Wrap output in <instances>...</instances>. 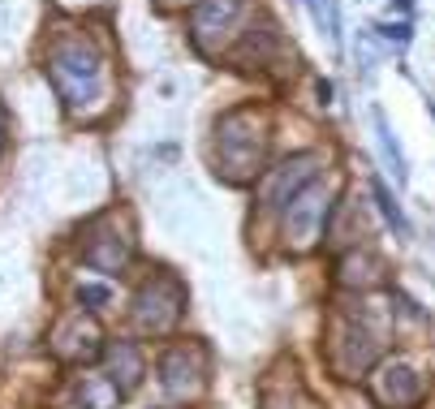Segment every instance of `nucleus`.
<instances>
[{"instance_id":"obj_15","label":"nucleus","mask_w":435,"mask_h":409,"mask_svg":"<svg viewBox=\"0 0 435 409\" xmlns=\"http://www.w3.org/2000/svg\"><path fill=\"white\" fill-rule=\"evenodd\" d=\"M375 134H379L383 160L392 164V177H397V181H405V160H401V151H397V142H392V134H388V121H383V112H375Z\"/></svg>"},{"instance_id":"obj_2","label":"nucleus","mask_w":435,"mask_h":409,"mask_svg":"<svg viewBox=\"0 0 435 409\" xmlns=\"http://www.w3.org/2000/svg\"><path fill=\"white\" fill-rule=\"evenodd\" d=\"M263 147H267V134H263V121L254 108H233L224 112L220 125H216V160L228 181H250L254 172H263Z\"/></svg>"},{"instance_id":"obj_9","label":"nucleus","mask_w":435,"mask_h":409,"mask_svg":"<svg viewBox=\"0 0 435 409\" xmlns=\"http://www.w3.org/2000/svg\"><path fill=\"white\" fill-rule=\"evenodd\" d=\"M99 341H104L99 323H95L87 311H69V315L57 319L52 336H47V349H52L61 362H91V357L104 349Z\"/></svg>"},{"instance_id":"obj_14","label":"nucleus","mask_w":435,"mask_h":409,"mask_svg":"<svg viewBox=\"0 0 435 409\" xmlns=\"http://www.w3.org/2000/svg\"><path fill=\"white\" fill-rule=\"evenodd\" d=\"M315 13V27L327 35V43H341V9H337V0H306Z\"/></svg>"},{"instance_id":"obj_12","label":"nucleus","mask_w":435,"mask_h":409,"mask_svg":"<svg viewBox=\"0 0 435 409\" xmlns=\"http://www.w3.org/2000/svg\"><path fill=\"white\" fill-rule=\"evenodd\" d=\"M142 375H147V362H142V349L134 345V341H117V345H108V383L121 392V396H130L138 383H142Z\"/></svg>"},{"instance_id":"obj_3","label":"nucleus","mask_w":435,"mask_h":409,"mask_svg":"<svg viewBox=\"0 0 435 409\" xmlns=\"http://www.w3.org/2000/svg\"><path fill=\"white\" fill-rule=\"evenodd\" d=\"M379 349H383V345H379V332H375L367 319H357V315H332L323 357H327V366L337 371L341 379L367 375V371L379 362Z\"/></svg>"},{"instance_id":"obj_11","label":"nucleus","mask_w":435,"mask_h":409,"mask_svg":"<svg viewBox=\"0 0 435 409\" xmlns=\"http://www.w3.org/2000/svg\"><path fill=\"white\" fill-rule=\"evenodd\" d=\"M246 13V0H198L194 5V17H190V35H194V47L202 57L216 52V39H224L233 31V22Z\"/></svg>"},{"instance_id":"obj_18","label":"nucleus","mask_w":435,"mask_h":409,"mask_svg":"<svg viewBox=\"0 0 435 409\" xmlns=\"http://www.w3.org/2000/svg\"><path fill=\"white\" fill-rule=\"evenodd\" d=\"M379 35L388 39V43H409V22H383Z\"/></svg>"},{"instance_id":"obj_6","label":"nucleus","mask_w":435,"mask_h":409,"mask_svg":"<svg viewBox=\"0 0 435 409\" xmlns=\"http://www.w3.org/2000/svg\"><path fill=\"white\" fill-rule=\"evenodd\" d=\"M319 164H323L319 151H302V156H289L280 168H267L263 181H259V202H263V211H285L289 202L315 181Z\"/></svg>"},{"instance_id":"obj_17","label":"nucleus","mask_w":435,"mask_h":409,"mask_svg":"<svg viewBox=\"0 0 435 409\" xmlns=\"http://www.w3.org/2000/svg\"><path fill=\"white\" fill-rule=\"evenodd\" d=\"M108 289L104 285H82L78 289V306H82V311H99V306H108Z\"/></svg>"},{"instance_id":"obj_1","label":"nucleus","mask_w":435,"mask_h":409,"mask_svg":"<svg viewBox=\"0 0 435 409\" xmlns=\"http://www.w3.org/2000/svg\"><path fill=\"white\" fill-rule=\"evenodd\" d=\"M47 78L69 108H91L104 95V61L82 35H61L47 47Z\"/></svg>"},{"instance_id":"obj_4","label":"nucleus","mask_w":435,"mask_h":409,"mask_svg":"<svg viewBox=\"0 0 435 409\" xmlns=\"http://www.w3.org/2000/svg\"><path fill=\"white\" fill-rule=\"evenodd\" d=\"M186 315V289L177 276H156L134 297V327L142 336H168Z\"/></svg>"},{"instance_id":"obj_16","label":"nucleus","mask_w":435,"mask_h":409,"mask_svg":"<svg viewBox=\"0 0 435 409\" xmlns=\"http://www.w3.org/2000/svg\"><path fill=\"white\" fill-rule=\"evenodd\" d=\"M375 202H379V211H383V220H388L397 233H409V224H405V211H401V202L392 198V190L383 186V181H375Z\"/></svg>"},{"instance_id":"obj_8","label":"nucleus","mask_w":435,"mask_h":409,"mask_svg":"<svg viewBox=\"0 0 435 409\" xmlns=\"http://www.w3.org/2000/svg\"><path fill=\"white\" fill-rule=\"evenodd\" d=\"M160 383L172 401H194L202 388H207V349L186 341V345H172L160 357Z\"/></svg>"},{"instance_id":"obj_5","label":"nucleus","mask_w":435,"mask_h":409,"mask_svg":"<svg viewBox=\"0 0 435 409\" xmlns=\"http://www.w3.org/2000/svg\"><path fill=\"white\" fill-rule=\"evenodd\" d=\"M327 211H332V190L319 186V181H311L285 207V246L293 254H306L311 246H319L323 224H327Z\"/></svg>"},{"instance_id":"obj_19","label":"nucleus","mask_w":435,"mask_h":409,"mask_svg":"<svg viewBox=\"0 0 435 409\" xmlns=\"http://www.w3.org/2000/svg\"><path fill=\"white\" fill-rule=\"evenodd\" d=\"M5 130L9 125H5V108H0V147H5Z\"/></svg>"},{"instance_id":"obj_10","label":"nucleus","mask_w":435,"mask_h":409,"mask_svg":"<svg viewBox=\"0 0 435 409\" xmlns=\"http://www.w3.org/2000/svg\"><path fill=\"white\" fill-rule=\"evenodd\" d=\"M371 396L383 409H418L427 396V379L409 362H383L371 375Z\"/></svg>"},{"instance_id":"obj_7","label":"nucleus","mask_w":435,"mask_h":409,"mask_svg":"<svg viewBox=\"0 0 435 409\" xmlns=\"http://www.w3.org/2000/svg\"><path fill=\"white\" fill-rule=\"evenodd\" d=\"M130 254H134V237H130V228H117V216H95L87 224V241H82V263L95 267V272H125V263H130Z\"/></svg>"},{"instance_id":"obj_13","label":"nucleus","mask_w":435,"mask_h":409,"mask_svg":"<svg viewBox=\"0 0 435 409\" xmlns=\"http://www.w3.org/2000/svg\"><path fill=\"white\" fill-rule=\"evenodd\" d=\"M337 285L345 289H357V293H367V289H379L383 285V263L375 259V254H345V259L337 263Z\"/></svg>"}]
</instances>
